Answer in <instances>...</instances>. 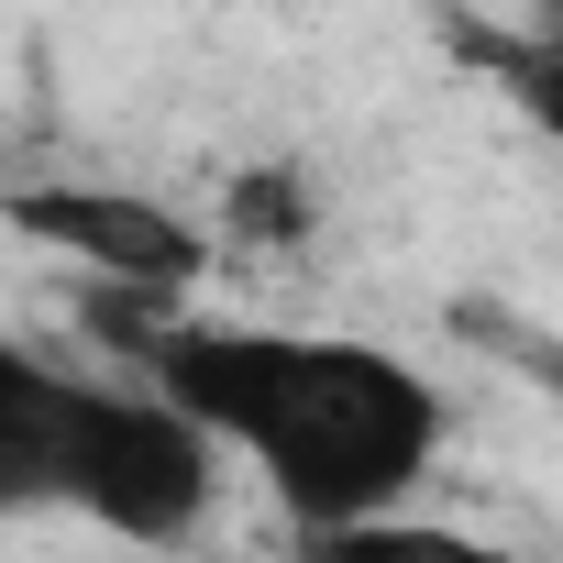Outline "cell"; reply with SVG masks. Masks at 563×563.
Listing matches in <instances>:
<instances>
[{"label":"cell","instance_id":"cell-6","mask_svg":"<svg viewBox=\"0 0 563 563\" xmlns=\"http://www.w3.org/2000/svg\"><path fill=\"white\" fill-rule=\"evenodd\" d=\"M508 89H519V111L563 144V34H530V45L508 56Z\"/></svg>","mask_w":563,"mask_h":563},{"label":"cell","instance_id":"cell-4","mask_svg":"<svg viewBox=\"0 0 563 563\" xmlns=\"http://www.w3.org/2000/svg\"><path fill=\"white\" fill-rule=\"evenodd\" d=\"M78 387L45 354L0 343V508H56L78 475Z\"/></svg>","mask_w":563,"mask_h":563},{"label":"cell","instance_id":"cell-1","mask_svg":"<svg viewBox=\"0 0 563 563\" xmlns=\"http://www.w3.org/2000/svg\"><path fill=\"white\" fill-rule=\"evenodd\" d=\"M89 332L177 398L210 442L254 453L265 486L299 508V530L343 541L387 519L431 453H442V398L387 354V343H332V332H243V321H166L155 288H89Z\"/></svg>","mask_w":563,"mask_h":563},{"label":"cell","instance_id":"cell-5","mask_svg":"<svg viewBox=\"0 0 563 563\" xmlns=\"http://www.w3.org/2000/svg\"><path fill=\"white\" fill-rule=\"evenodd\" d=\"M221 210H232V232H243V243H299V232L321 221L299 166H243V177L221 188Z\"/></svg>","mask_w":563,"mask_h":563},{"label":"cell","instance_id":"cell-3","mask_svg":"<svg viewBox=\"0 0 563 563\" xmlns=\"http://www.w3.org/2000/svg\"><path fill=\"white\" fill-rule=\"evenodd\" d=\"M0 221L34 232V243H56V254H78L89 276H111V288H155V299L199 288V265H210V243H199L177 210H155V199H133V188H89V177L0 188Z\"/></svg>","mask_w":563,"mask_h":563},{"label":"cell","instance_id":"cell-7","mask_svg":"<svg viewBox=\"0 0 563 563\" xmlns=\"http://www.w3.org/2000/svg\"><path fill=\"white\" fill-rule=\"evenodd\" d=\"M497 343H508V354H519V365H530V376L563 398V343H519V332H497Z\"/></svg>","mask_w":563,"mask_h":563},{"label":"cell","instance_id":"cell-2","mask_svg":"<svg viewBox=\"0 0 563 563\" xmlns=\"http://www.w3.org/2000/svg\"><path fill=\"white\" fill-rule=\"evenodd\" d=\"M210 475H221V442L177 398H155L144 376L133 387H78L67 508H89L100 530H122V541H188L199 508H210Z\"/></svg>","mask_w":563,"mask_h":563},{"label":"cell","instance_id":"cell-8","mask_svg":"<svg viewBox=\"0 0 563 563\" xmlns=\"http://www.w3.org/2000/svg\"><path fill=\"white\" fill-rule=\"evenodd\" d=\"M541 34H563V0H541Z\"/></svg>","mask_w":563,"mask_h":563}]
</instances>
